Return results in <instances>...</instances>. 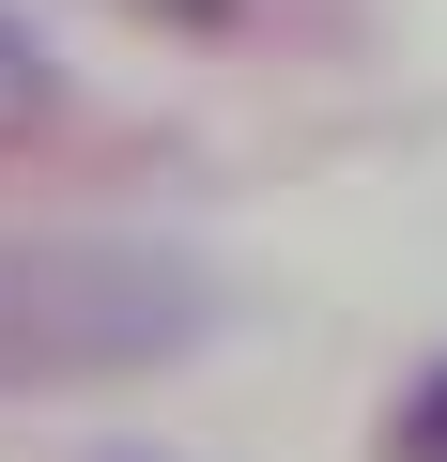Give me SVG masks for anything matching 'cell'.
I'll use <instances>...</instances> for the list:
<instances>
[{"mask_svg":"<svg viewBox=\"0 0 447 462\" xmlns=\"http://www.w3.org/2000/svg\"><path fill=\"white\" fill-rule=\"evenodd\" d=\"M47 124H62V62H47V32L16 0H0V154H32Z\"/></svg>","mask_w":447,"mask_h":462,"instance_id":"obj_2","label":"cell"},{"mask_svg":"<svg viewBox=\"0 0 447 462\" xmlns=\"http://www.w3.org/2000/svg\"><path fill=\"white\" fill-rule=\"evenodd\" d=\"M386 462H447V355H432V370L386 401Z\"/></svg>","mask_w":447,"mask_h":462,"instance_id":"obj_3","label":"cell"},{"mask_svg":"<svg viewBox=\"0 0 447 462\" xmlns=\"http://www.w3.org/2000/svg\"><path fill=\"white\" fill-rule=\"evenodd\" d=\"M232 324V278L154 231H0V401L139 385Z\"/></svg>","mask_w":447,"mask_h":462,"instance_id":"obj_1","label":"cell"}]
</instances>
